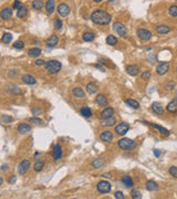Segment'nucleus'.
Segmentation results:
<instances>
[{
    "label": "nucleus",
    "mask_w": 177,
    "mask_h": 199,
    "mask_svg": "<svg viewBox=\"0 0 177 199\" xmlns=\"http://www.w3.org/2000/svg\"><path fill=\"white\" fill-rule=\"evenodd\" d=\"M91 20L95 24H100V26H106L111 22L112 17L111 14L105 12L103 10H96L91 14Z\"/></svg>",
    "instance_id": "obj_1"
},
{
    "label": "nucleus",
    "mask_w": 177,
    "mask_h": 199,
    "mask_svg": "<svg viewBox=\"0 0 177 199\" xmlns=\"http://www.w3.org/2000/svg\"><path fill=\"white\" fill-rule=\"evenodd\" d=\"M61 68H62V64L60 63L59 61H57V60H51V61H48L46 63L47 72L51 74V75L57 74L61 70Z\"/></svg>",
    "instance_id": "obj_2"
},
{
    "label": "nucleus",
    "mask_w": 177,
    "mask_h": 199,
    "mask_svg": "<svg viewBox=\"0 0 177 199\" xmlns=\"http://www.w3.org/2000/svg\"><path fill=\"white\" fill-rule=\"evenodd\" d=\"M118 147L123 150H130V149L135 148L136 146V143L135 140H131V138H121L118 140Z\"/></svg>",
    "instance_id": "obj_3"
},
{
    "label": "nucleus",
    "mask_w": 177,
    "mask_h": 199,
    "mask_svg": "<svg viewBox=\"0 0 177 199\" xmlns=\"http://www.w3.org/2000/svg\"><path fill=\"white\" fill-rule=\"evenodd\" d=\"M113 30L115 31V33H118V36L122 37V38H126L127 37V29L122 22H115L114 23Z\"/></svg>",
    "instance_id": "obj_4"
},
{
    "label": "nucleus",
    "mask_w": 177,
    "mask_h": 199,
    "mask_svg": "<svg viewBox=\"0 0 177 199\" xmlns=\"http://www.w3.org/2000/svg\"><path fill=\"white\" fill-rule=\"evenodd\" d=\"M96 188H97V190L100 191L101 194H107V193H110L111 189H112V186H111V184H110L109 181L101 180L97 183Z\"/></svg>",
    "instance_id": "obj_5"
},
{
    "label": "nucleus",
    "mask_w": 177,
    "mask_h": 199,
    "mask_svg": "<svg viewBox=\"0 0 177 199\" xmlns=\"http://www.w3.org/2000/svg\"><path fill=\"white\" fill-rule=\"evenodd\" d=\"M136 34L138 37V39L141 41H144V42L148 41L152 38V33L146 29H138L136 31Z\"/></svg>",
    "instance_id": "obj_6"
},
{
    "label": "nucleus",
    "mask_w": 177,
    "mask_h": 199,
    "mask_svg": "<svg viewBox=\"0 0 177 199\" xmlns=\"http://www.w3.org/2000/svg\"><path fill=\"white\" fill-rule=\"evenodd\" d=\"M128 130H130V125L127 124V123H120L118 126L115 127V132H116V134L118 135H125L127 132H128Z\"/></svg>",
    "instance_id": "obj_7"
},
{
    "label": "nucleus",
    "mask_w": 177,
    "mask_h": 199,
    "mask_svg": "<svg viewBox=\"0 0 177 199\" xmlns=\"http://www.w3.org/2000/svg\"><path fill=\"white\" fill-rule=\"evenodd\" d=\"M169 71V63L168 62H161L158 63L157 68H156V73L158 75H164Z\"/></svg>",
    "instance_id": "obj_8"
},
{
    "label": "nucleus",
    "mask_w": 177,
    "mask_h": 199,
    "mask_svg": "<svg viewBox=\"0 0 177 199\" xmlns=\"http://www.w3.org/2000/svg\"><path fill=\"white\" fill-rule=\"evenodd\" d=\"M29 167H30V160H29V159H24V160H22L21 163L19 164L18 168H17V169H18V174H20V175H24V174L28 172Z\"/></svg>",
    "instance_id": "obj_9"
},
{
    "label": "nucleus",
    "mask_w": 177,
    "mask_h": 199,
    "mask_svg": "<svg viewBox=\"0 0 177 199\" xmlns=\"http://www.w3.org/2000/svg\"><path fill=\"white\" fill-rule=\"evenodd\" d=\"M52 157L54 159L55 162H58L61 159L62 157V147H61V145L57 144L54 145V147H53V153H52Z\"/></svg>",
    "instance_id": "obj_10"
},
{
    "label": "nucleus",
    "mask_w": 177,
    "mask_h": 199,
    "mask_svg": "<svg viewBox=\"0 0 177 199\" xmlns=\"http://www.w3.org/2000/svg\"><path fill=\"white\" fill-rule=\"evenodd\" d=\"M57 10H58L59 16H61V17H67L69 12H70V8H69V6L67 4H60Z\"/></svg>",
    "instance_id": "obj_11"
},
{
    "label": "nucleus",
    "mask_w": 177,
    "mask_h": 199,
    "mask_svg": "<svg viewBox=\"0 0 177 199\" xmlns=\"http://www.w3.org/2000/svg\"><path fill=\"white\" fill-rule=\"evenodd\" d=\"M100 140L104 143H109L113 140V133L111 131H103L100 135Z\"/></svg>",
    "instance_id": "obj_12"
},
{
    "label": "nucleus",
    "mask_w": 177,
    "mask_h": 199,
    "mask_svg": "<svg viewBox=\"0 0 177 199\" xmlns=\"http://www.w3.org/2000/svg\"><path fill=\"white\" fill-rule=\"evenodd\" d=\"M114 124H116V117H114V116H112V117H107V118H102L101 120V125L102 126H113Z\"/></svg>",
    "instance_id": "obj_13"
},
{
    "label": "nucleus",
    "mask_w": 177,
    "mask_h": 199,
    "mask_svg": "<svg viewBox=\"0 0 177 199\" xmlns=\"http://www.w3.org/2000/svg\"><path fill=\"white\" fill-rule=\"evenodd\" d=\"M126 72L132 75V77H135L140 73V68L135 65V64H132V65H127L126 67Z\"/></svg>",
    "instance_id": "obj_14"
},
{
    "label": "nucleus",
    "mask_w": 177,
    "mask_h": 199,
    "mask_svg": "<svg viewBox=\"0 0 177 199\" xmlns=\"http://www.w3.org/2000/svg\"><path fill=\"white\" fill-rule=\"evenodd\" d=\"M30 131H31V126H30L29 124L21 123V124L18 126V132L20 134H22V135H26L28 133H30Z\"/></svg>",
    "instance_id": "obj_15"
},
{
    "label": "nucleus",
    "mask_w": 177,
    "mask_h": 199,
    "mask_svg": "<svg viewBox=\"0 0 177 199\" xmlns=\"http://www.w3.org/2000/svg\"><path fill=\"white\" fill-rule=\"evenodd\" d=\"M58 42H59V38L55 36V34L49 37V38L47 39V45H48L49 48H54L55 45L58 44Z\"/></svg>",
    "instance_id": "obj_16"
},
{
    "label": "nucleus",
    "mask_w": 177,
    "mask_h": 199,
    "mask_svg": "<svg viewBox=\"0 0 177 199\" xmlns=\"http://www.w3.org/2000/svg\"><path fill=\"white\" fill-rule=\"evenodd\" d=\"M152 110H153V112H154L155 114H157V115H163L164 113L163 106H162L161 103H158V102H154V103L152 104Z\"/></svg>",
    "instance_id": "obj_17"
},
{
    "label": "nucleus",
    "mask_w": 177,
    "mask_h": 199,
    "mask_svg": "<svg viewBox=\"0 0 177 199\" xmlns=\"http://www.w3.org/2000/svg\"><path fill=\"white\" fill-rule=\"evenodd\" d=\"M166 110H167L169 113H176L177 112V97L168 103L167 106H166Z\"/></svg>",
    "instance_id": "obj_18"
},
{
    "label": "nucleus",
    "mask_w": 177,
    "mask_h": 199,
    "mask_svg": "<svg viewBox=\"0 0 177 199\" xmlns=\"http://www.w3.org/2000/svg\"><path fill=\"white\" fill-rule=\"evenodd\" d=\"M0 17L4 20H9L12 17V9L11 8H5L2 9V11L0 12Z\"/></svg>",
    "instance_id": "obj_19"
},
{
    "label": "nucleus",
    "mask_w": 177,
    "mask_h": 199,
    "mask_svg": "<svg viewBox=\"0 0 177 199\" xmlns=\"http://www.w3.org/2000/svg\"><path fill=\"white\" fill-rule=\"evenodd\" d=\"M95 102L97 104L100 105V106H107V99H106V96L103 94H99L97 96L95 97Z\"/></svg>",
    "instance_id": "obj_20"
},
{
    "label": "nucleus",
    "mask_w": 177,
    "mask_h": 199,
    "mask_svg": "<svg viewBox=\"0 0 177 199\" xmlns=\"http://www.w3.org/2000/svg\"><path fill=\"white\" fill-rule=\"evenodd\" d=\"M114 109L113 107H106L102 111V113H101V117L102 118H107V117H112L114 115Z\"/></svg>",
    "instance_id": "obj_21"
},
{
    "label": "nucleus",
    "mask_w": 177,
    "mask_h": 199,
    "mask_svg": "<svg viewBox=\"0 0 177 199\" xmlns=\"http://www.w3.org/2000/svg\"><path fill=\"white\" fill-rule=\"evenodd\" d=\"M46 10L49 14H53L55 10V2L54 0H48L46 2Z\"/></svg>",
    "instance_id": "obj_22"
},
{
    "label": "nucleus",
    "mask_w": 177,
    "mask_h": 199,
    "mask_svg": "<svg viewBox=\"0 0 177 199\" xmlns=\"http://www.w3.org/2000/svg\"><path fill=\"white\" fill-rule=\"evenodd\" d=\"M169 31H171V28L168 26H165V24H161V26L156 27V32L158 34H167Z\"/></svg>",
    "instance_id": "obj_23"
},
{
    "label": "nucleus",
    "mask_w": 177,
    "mask_h": 199,
    "mask_svg": "<svg viewBox=\"0 0 177 199\" xmlns=\"http://www.w3.org/2000/svg\"><path fill=\"white\" fill-rule=\"evenodd\" d=\"M72 94L73 96L77 97V99H82V97H84L85 93H84L83 89H81V87H74L72 91Z\"/></svg>",
    "instance_id": "obj_24"
},
{
    "label": "nucleus",
    "mask_w": 177,
    "mask_h": 199,
    "mask_svg": "<svg viewBox=\"0 0 177 199\" xmlns=\"http://www.w3.org/2000/svg\"><path fill=\"white\" fill-rule=\"evenodd\" d=\"M22 81H23V83L30 84V85H33V84H36L37 83L36 79L32 77V75H29V74H24V75H22Z\"/></svg>",
    "instance_id": "obj_25"
},
{
    "label": "nucleus",
    "mask_w": 177,
    "mask_h": 199,
    "mask_svg": "<svg viewBox=\"0 0 177 199\" xmlns=\"http://www.w3.org/2000/svg\"><path fill=\"white\" fill-rule=\"evenodd\" d=\"M146 189L148 191H157L158 190V185L154 180H148L146 183Z\"/></svg>",
    "instance_id": "obj_26"
},
{
    "label": "nucleus",
    "mask_w": 177,
    "mask_h": 199,
    "mask_svg": "<svg viewBox=\"0 0 177 199\" xmlns=\"http://www.w3.org/2000/svg\"><path fill=\"white\" fill-rule=\"evenodd\" d=\"M86 92H87L89 94H94V93H96V92H97V85H96L95 83H93V82L89 83V84L86 85Z\"/></svg>",
    "instance_id": "obj_27"
},
{
    "label": "nucleus",
    "mask_w": 177,
    "mask_h": 199,
    "mask_svg": "<svg viewBox=\"0 0 177 199\" xmlns=\"http://www.w3.org/2000/svg\"><path fill=\"white\" fill-rule=\"evenodd\" d=\"M122 183H123V185L125 186V187H127V188H131V187L134 186V183H133V180H132V178L130 176H123Z\"/></svg>",
    "instance_id": "obj_28"
},
{
    "label": "nucleus",
    "mask_w": 177,
    "mask_h": 199,
    "mask_svg": "<svg viewBox=\"0 0 177 199\" xmlns=\"http://www.w3.org/2000/svg\"><path fill=\"white\" fill-rule=\"evenodd\" d=\"M27 14H28V8L24 7V6H22V7L17 11V17L20 19H24L27 17Z\"/></svg>",
    "instance_id": "obj_29"
},
{
    "label": "nucleus",
    "mask_w": 177,
    "mask_h": 199,
    "mask_svg": "<svg viewBox=\"0 0 177 199\" xmlns=\"http://www.w3.org/2000/svg\"><path fill=\"white\" fill-rule=\"evenodd\" d=\"M28 54L30 58H38L41 54V50L39 48H32L28 51Z\"/></svg>",
    "instance_id": "obj_30"
},
{
    "label": "nucleus",
    "mask_w": 177,
    "mask_h": 199,
    "mask_svg": "<svg viewBox=\"0 0 177 199\" xmlns=\"http://www.w3.org/2000/svg\"><path fill=\"white\" fill-rule=\"evenodd\" d=\"M125 103H126L128 106H131L132 109H140V103L137 102V101H135V100H133V99H128L125 101Z\"/></svg>",
    "instance_id": "obj_31"
},
{
    "label": "nucleus",
    "mask_w": 177,
    "mask_h": 199,
    "mask_svg": "<svg viewBox=\"0 0 177 199\" xmlns=\"http://www.w3.org/2000/svg\"><path fill=\"white\" fill-rule=\"evenodd\" d=\"M80 112H81V115H82V116H84V117H91V116H92V111H91V109H89L87 106H83Z\"/></svg>",
    "instance_id": "obj_32"
},
{
    "label": "nucleus",
    "mask_w": 177,
    "mask_h": 199,
    "mask_svg": "<svg viewBox=\"0 0 177 199\" xmlns=\"http://www.w3.org/2000/svg\"><path fill=\"white\" fill-rule=\"evenodd\" d=\"M148 125H150V126L156 128V130H158L159 132H162L164 135H169V131L166 130L165 127H162V126H159V125H156V124H154V123H148Z\"/></svg>",
    "instance_id": "obj_33"
},
{
    "label": "nucleus",
    "mask_w": 177,
    "mask_h": 199,
    "mask_svg": "<svg viewBox=\"0 0 177 199\" xmlns=\"http://www.w3.org/2000/svg\"><path fill=\"white\" fill-rule=\"evenodd\" d=\"M7 91L10 92V93H12V94H19L20 93V89L17 85H14V84L7 85Z\"/></svg>",
    "instance_id": "obj_34"
},
{
    "label": "nucleus",
    "mask_w": 177,
    "mask_h": 199,
    "mask_svg": "<svg viewBox=\"0 0 177 199\" xmlns=\"http://www.w3.org/2000/svg\"><path fill=\"white\" fill-rule=\"evenodd\" d=\"M104 165V159L103 158H96L92 162V166L93 168H101Z\"/></svg>",
    "instance_id": "obj_35"
},
{
    "label": "nucleus",
    "mask_w": 177,
    "mask_h": 199,
    "mask_svg": "<svg viewBox=\"0 0 177 199\" xmlns=\"http://www.w3.org/2000/svg\"><path fill=\"white\" fill-rule=\"evenodd\" d=\"M43 7V1L42 0H33L32 1V8L34 10H41Z\"/></svg>",
    "instance_id": "obj_36"
},
{
    "label": "nucleus",
    "mask_w": 177,
    "mask_h": 199,
    "mask_svg": "<svg viewBox=\"0 0 177 199\" xmlns=\"http://www.w3.org/2000/svg\"><path fill=\"white\" fill-rule=\"evenodd\" d=\"M95 39V36H94V33L93 32H85L84 34H83V40L86 41V42H91Z\"/></svg>",
    "instance_id": "obj_37"
},
{
    "label": "nucleus",
    "mask_w": 177,
    "mask_h": 199,
    "mask_svg": "<svg viewBox=\"0 0 177 199\" xmlns=\"http://www.w3.org/2000/svg\"><path fill=\"white\" fill-rule=\"evenodd\" d=\"M44 167V163L42 162V160H38V162H36V164L33 165V170L37 173H39L42 170V168Z\"/></svg>",
    "instance_id": "obj_38"
},
{
    "label": "nucleus",
    "mask_w": 177,
    "mask_h": 199,
    "mask_svg": "<svg viewBox=\"0 0 177 199\" xmlns=\"http://www.w3.org/2000/svg\"><path fill=\"white\" fill-rule=\"evenodd\" d=\"M106 43H107L109 45H115L116 43H118V39H116V37L112 36V34L107 36V38H106Z\"/></svg>",
    "instance_id": "obj_39"
},
{
    "label": "nucleus",
    "mask_w": 177,
    "mask_h": 199,
    "mask_svg": "<svg viewBox=\"0 0 177 199\" xmlns=\"http://www.w3.org/2000/svg\"><path fill=\"white\" fill-rule=\"evenodd\" d=\"M11 40H12L11 33H5V34L2 36V39H1V41H2L4 43H10Z\"/></svg>",
    "instance_id": "obj_40"
},
{
    "label": "nucleus",
    "mask_w": 177,
    "mask_h": 199,
    "mask_svg": "<svg viewBox=\"0 0 177 199\" xmlns=\"http://www.w3.org/2000/svg\"><path fill=\"white\" fill-rule=\"evenodd\" d=\"M29 123H31V124H34V125H42L43 124V121L41 120V118H38V117H31L29 120Z\"/></svg>",
    "instance_id": "obj_41"
},
{
    "label": "nucleus",
    "mask_w": 177,
    "mask_h": 199,
    "mask_svg": "<svg viewBox=\"0 0 177 199\" xmlns=\"http://www.w3.org/2000/svg\"><path fill=\"white\" fill-rule=\"evenodd\" d=\"M131 196H132V198H134V199H141L142 198L141 191H140V190H137V189L132 190V191H131Z\"/></svg>",
    "instance_id": "obj_42"
},
{
    "label": "nucleus",
    "mask_w": 177,
    "mask_h": 199,
    "mask_svg": "<svg viewBox=\"0 0 177 199\" xmlns=\"http://www.w3.org/2000/svg\"><path fill=\"white\" fill-rule=\"evenodd\" d=\"M168 14L172 17H177V6H171L168 9Z\"/></svg>",
    "instance_id": "obj_43"
},
{
    "label": "nucleus",
    "mask_w": 177,
    "mask_h": 199,
    "mask_svg": "<svg viewBox=\"0 0 177 199\" xmlns=\"http://www.w3.org/2000/svg\"><path fill=\"white\" fill-rule=\"evenodd\" d=\"M14 49H18V50H21V49H23L24 48V43H23L22 41H16L14 43Z\"/></svg>",
    "instance_id": "obj_44"
},
{
    "label": "nucleus",
    "mask_w": 177,
    "mask_h": 199,
    "mask_svg": "<svg viewBox=\"0 0 177 199\" xmlns=\"http://www.w3.org/2000/svg\"><path fill=\"white\" fill-rule=\"evenodd\" d=\"M150 71H144V72L142 73V79L144 80V81H148L150 79Z\"/></svg>",
    "instance_id": "obj_45"
},
{
    "label": "nucleus",
    "mask_w": 177,
    "mask_h": 199,
    "mask_svg": "<svg viewBox=\"0 0 177 199\" xmlns=\"http://www.w3.org/2000/svg\"><path fill=\"white\" fill-rule=\"evenodd\" d=\"M168 173H169L173 177L177 178V167L176 166H172V167L168 169Z\"/></svg>",
    "instance_id": "obj_46"
},
{
    "label": "nucleus",
    "mask_w": 177,
    "mask_h": 199,
    "mask_svg": "<svg viewBox=\"0 0 177 199\" xmlns=\"http://www.w3.org/2000/svg\"><path fill=\"white\" fill-rule=\"evenodd\" d=\"M62 27H63V23H62V21H61L60 19H55V20H54V28H55V29L60 30V29H61Z\"/></svg>",
    "instance_id": "obj_47"
},
{
    "label": "nucleus",
    "mask_w": 177,
    "mask_h": 199,
    "mask_svg": "<svg viewBox=\"0 0 177 199\" xmlns=\"http://www.w3.org/2000/svg\"><path fill=\"white\" fill-rule=\"evenodd\" d=\"M175 89V83L174 82H168L167 84L165 85V90L166 91H172Z\"/></svg>",
    "instance_id": "obj_48"
},
{
    "label": "nucleus",
    "mask_w": 177,
    "mask_h": 199,
    "mask_svg": "<svg viewBox=\"0 0 177 199\" xmlns=\"http://www.w3.org/2000/svg\"><path fill=\"white\" fill-rule=\"evenodd\" d=\"M114 197L116 199H124L125 198V196H124V194H123L122 191H116L115 194H114Z\"/></svg>",
    "instance_id": "obj_49"
},
{
    "label": "nucleus",
    "mask_w": 177,
    "mask_h": 199,
    "mask_svg": "<svg viewBox=\"0 0 177 199\" xmlns=\"http://www.w3.org/2000/svg\"><path fill=\"white\" fill-rule=\"evenodd\" d=\"M41 112H42V110L39 107V106H37L36 109H32V114L36 116V115H40Z\"/></svg>",
    "instance_id": "obj_50"
},
{
    "label": "nucleus",
    "mask_w": 177,
    "mask_h": 199,
    "mask_svg": "<svg viewBox=\"0 0 177 199\" xmlns=\"http://www.w3.org/2000/svg\"><path fill=\"white\" fill-rule=\"evenodd\" d=\"M22 7V5H21V2L19 1V0H16L14 2V9H17V10H19L20 8Z\"/></svg>",
    "instance_id": "obj_51"
},
{
    "label": "nucleus",
    "mask_w": 177,
    "mask_h": 199,
    "mask_svg": "<svg viewBox=\"0 0 177 199\" xmlns=\"http://www.w3.org/2000/svg\"><path fill=\"white\" fill-rule=\"evenodd\" d=\"M2 121H4V122H11V121H12V117L7 116V115H4V116H2Z\"/></svg>",
    "instance_id": "obj_52"
},
{
    "label": "nucleus",
    "mask_w": 177,
    "mask_h": 199,
    "mask_svg": "<svg viewBox=\"0 0 177 199\" xmlns=\"http://www.w3.org/2000/svg\"><path fill=\"white\" fill-rule=\"evenodd\" d=\"M153 152H154V155L156 156V157H159V156L162 155V152H161V150H158V149H154Z\"/></svg>",
    "instance_id": "obj_53"
},
{
    "label": "nucleus",
    "mask_w": 177,
    "mask_h": 199,
    "mask_svg": "<svg viewBox=\"0 0 177 199\" xmlns=\"http://www.w3.org/2000/svg\"><path fill=\"white\" fill-rule=\"evenodd\" d=\"M16 179H17L16 176H11V178L8 180V183H9V184H14V183H16Z\"/></svg>",
    "instance_id": "obj_54"
},
{
    "label": "nucleus",
    "mask_w": 177,
    "mask_h": 199,
    "mask_svg": "<svg viewBox=\"0 0 177 199\" xmlns=\"http://www.w3.org/2000/svg\"><path fill=\"white\" fill-rule=\"evenodd\" d=\"M36 64L37 65H44V60H37Z\"/></svg>",
    "instance_id": "obj_55"
},
{
    "label": "nucleus",
    "mask_w": 177,
    "mask_h": 199,
    "mask_svg": "<svg viewBox=\"0 0 177 199\" xmlns=\"http://www.w3.org/2000/svg\"><path fill=\"white\" fill-rule=\"evenodd\" d=\"M2 183H4V179H2V177H0V186L2 185Z\"/></svg>",
    "instance_id": "obj_56"
},
{
    "label": "nucleus",
    "mask_w": 177,
    "mask_h": 199,
    "mask_svg": "<svg viewBox=\"0 0 177 199\" xmlns=\"http://www.w3.org/2000/svg\"><path fill=\"white\" fill-rule=\"evenodd\" d=\"M1 169H2V170H6V169H7V165H4V166H2V168H1Z\"/></svg>",
    "instance_id": "obj_57"
},
{
    "label": "nucleus",
    "mask_w": 177,
    "mask_h": 199,
    "mask_svg": "<svg viewBox=\"0 0 177 199\" xmlns=\"http://www.w3.org/2000/svg\"><path fill=\"white\" fill-rule=\"evenodd\" d=\"M93 1H94V2H96V4H100L102 0H93Z\"/></svg>",
    "instance_id": "obj_58"
},
{
    "label": "nucleus",
    "mask_w": 177,
    "mask_h": 199,
    "mask_svg": "<svg viewBox=\"0 0 177 199\" xmlns=\"http://www.w3.org/2000/svg\"><path fill=\"white\" fill-rule=\"evenodd\" d=\"M104 177H106V178H110V174H104Z\"/></svg>",
    "instance_id": "obj_59"
},
{
    "label": "nucleus",
    "mask_w": 177,
    "mask_h": 199,
    "mask_svg": "<svg viewBox=\"0 0 177 199\" xmlns=\"http://www.w3.org/2000/svg\"><path fill=\"white\" fill-rule=\"evenodd\" d=\"M109 1H111V2H112V1H114V0H109Z\"/></svg>",
    "instance_id": "obj_60"
},
{
    "label": "nucleus",
    "mask_w": 177,
    "mask_h": 199,
    "mask_svg": "<svg viewBox=\"0 0 177 199\" xmlns=\"http://www.w3.org/2000/svg\"><path fill=\"white\" fill-rule=\"evenodd\" d=\"M176 97H177V92H176Z\"/></svg>",
    "instance_id": "obj_61"
},
{
    "label": "nucleus",
    "mask_w": 177,
    "mask_h": 199,
    "mask_svg": "<svg viewBox=\"0 0 177 199\" xmlns=\"http://www.w3.org/2000/svg\"><path fill=\"white\" fill-rule=\"evenodd\" d=\"M0 57H1V54H0Z\"/></svg>",
    "instance_id": "obj_62"
},
{
    "label": "nucleus",
    "mask_w": 177,
    "mask_h": 199,
    "mask_svg": "<svg viewBox=\"0 0 177 199\" xmlns=\"http://www.w3.org/2000/svg\"><path fill=\"white\" fill-rule=\"evenodd\" d=\"M176 71H177V69H176Z\"/></svg>",
    "instance_id": "obj_63"
}]
</instances>
